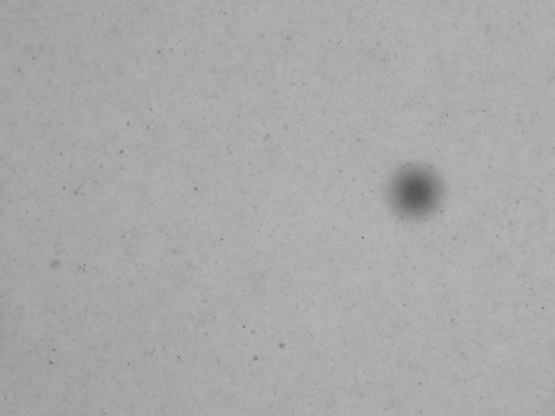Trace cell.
<instances>
[{"label": "cell", "mask_w": 555, "mask_h": 416, "mask_svg": "<svg viewBox=\"0 0 555 416\" xmlns=\"http://www.w3.org/2000/svg\"><path fill=\"white\" fill-rule=\"evenodd\" d=\"M438 197V185L431 174L415 169L399 176L393 198L400 208L422 212L430 208Z\"/></svg>", "instance_id": "cell-1"}]
</instances>
